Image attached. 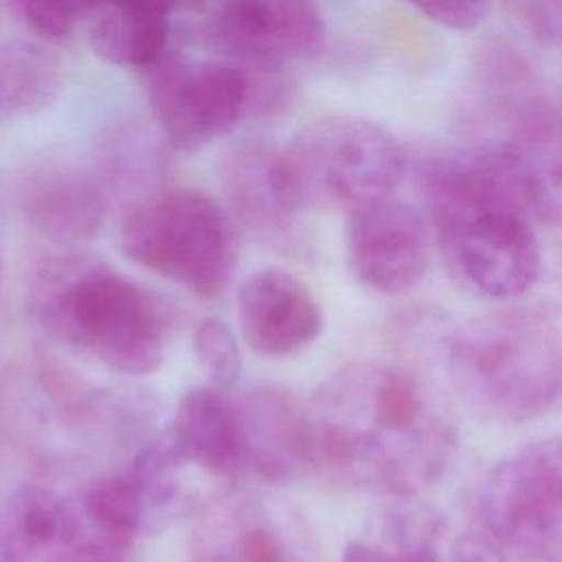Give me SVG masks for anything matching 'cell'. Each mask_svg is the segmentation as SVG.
<instances>
[{
    "instance_id": "cell-1",
    "label": "cell",
    "mask_w": 562,
    "mask_h": 562,
    "mask_svg": "<svg viewBox=\"0 0 562 562\" xmlns=\"http://www.w3.org/2000/svg\"><path fill=\"white\" fill-rule=\"evenodd\" d=\"M316 472L351 492L415 498L448 472L457 424L408 367L364 360L334 371L307 402Z\"/></svg>"
},
{
    "instance_id": "cell-2",
    "label": "cell",
    "mask_w": 562,
    "mask_h": 562,
    "mask_svg": "<svg viewBox=\"0 0 562 562\" xmlns=\"http://www.w3.org/2000/svg\"><path fill=\"white\" fill-rule=\"evenodd\" d=\"M419 178L443 261L465 288L503 303L536 290L544 252L503 147L432 158Z\"/></svg>"
},
{
    "instance_id": "cell-3",
    "label": "cell",
    "mask_w": 562,
    "mask_h": 562,
    "mask_svg": "<svg viewBox=\"0 0 562 562\" xmlns=\"http://www.w3.org/2000/svg\"><path fill=\"white\" fill-rule=\"evenodd\" d=\"M29 307L48 338L114 373L140 378L165 362L167 305L99 257L68 248L46 259L33 274Z\"/></svg>"
},
{
    "instance_id": "cell-4",
    "label": "cell",
    "mask_w": 562,
    "mask_h": 562,
    "mask_svg": "<svg viewBox=\"0 0 562 562\" xmlns=\"http://www.w3.org/2000/svg\"><path fill=\"white\" fill-rule=\"evenodd\" d=\"M147 408L70 369L33 362L0 378V426L42 472L112 470L151 435ZM94 476V472H92Z\"/></svg>"
},
{
    "instance_id": "cell-5",
    "label": "cell",
    "mask_w": 562,
    "mask_h": 562,
    "mask_svg": "<svg viewBox=\"0 0 562 562\" xmlns=\"http://www.w3.org/2000/svg\"><path fill=\"white\" fill-rule=\"evenodd\" d=\"M459 395L501 424H531L562 406V331L544 310L507 305L457 327L446 345Z\"/></svg>"
},
{
    "instance_id": "cell-6",
    "label": "cell",
    "mask_w": 562,
    "mask_h": 562,
    "mask_svg": "<svg viewBox=\"0 0 562 562\" xmlns=\"http://www.w3.org/2000/svg\"><path fill=\"white\" fill-rule=\"evenodd\" d=\"M465 540L487 562H562V437L531 439L470 487Z\"/></svg>"
},
{
    "instance_id": "cell-7",
    "label": "cell",
    "mask_w": 562,
    "mask_h": 562,
    "mask_svg": "<svg viewBox=\"0 0 562 562\" xmlns=\"http://www.w3.org/2000/svg\"><path fill=\"white\" fill-rule=\"evenodd\" d=\"M136 266L198 299L220 296L237 266L235 220L213 195L191 187H162L134 202L119 233Z\"/></svg>"
},
{
    "instance_id": "cell-8",
    "label": "cell",
    "mask_w": 562,
    "mask_h": 562,
    "mask_svg": "<svg viewBox=\"0 0 562 562\" xmlns=\"http://www.w3.org/2000/svg\"><path fill=\"white\" fill-rule=\"evenodd\" d=\"M281 156L307 211H351L395 195L406 169L404 151L393 134L358 116H329L312 123L281 149Z\"/></svg>"
},
{
    "instance_id": "cell-9",
    "label": "cell",
    "mask_w": 562,
    "mask_h": 562,
    "mask_svg": "<svg viewBox=\"0 0 562 562\" xmlns=\"http://www.w3.org/2000/svg\"><path fill=\"white\" fill-rule=\"evenodd\" d=\"M143 86L156 127L173 151L204 149L250 114V72L224 59L165 50L143 68Z\"/></svg>"
},
{
    "instance_id": "cell-10",
    "label": "cell",
    "mask_w": 562,
    "mask_h": 562,
    "mask_svg": "<svg viewBox=\"0 0 562 562\" xmlns=\"http://www.w3.org/2000/svg\"><path fill=\"white\" fill-rule=\"evenodd\" d=\"M189 562H321L307 516L272 492L226 490L195 518Z\"/></svg>"
},
{
    "instance_id": "cell-11",
    "label": "cell",
    "mask_w": 562,
    "mask_h": 562,
    "mask_svg": "<svg viewBox=\"0 0 562 562\" xmlns=\"http://www.w3.org/2000/svg\"><path fill=\"white\" fill-rule=\"evenodd\" d=\"M198 42L246 70H285L323 48L325 18L314 0H215Z\"/></svg>"
},
{
    "instance_id": "cell-12",
    "label": "cell",
    "mask_w": 562,
    "mask_h": 562,
    "mask_svg": "<svg viewBox=\"0 0 562 562\" xmlns=\"http://www.w3.org/2000/svg\"><path fill=\"white\" fill-rule=\"evenodd\" d=\"M430 222L417 206L386 195L347 211L345 255L353 279L384 296L411 292L426 274Z\"/></svg>"
},
{
    "instance_id": "cell-13",
    "label": "cell",
    "mask_w": 562,
    "mask_h": 562,
    "mask_svg": "<svg viewBox=\"0 0 562 562\" xmlns=\"http://www.w3.org/2000/svg\"><path fill=\"white\" fill-rule=\"evenodd\" d=\"M0 562H127L101 542L77 496L24 483L0 503Z\"/></svg>"
},
{
    "instance_id": "cell-14",
    "label": "cell",
    "mask_w": 562,
    "mask_h": 562,
    "mask_svg": "<svg viewBox=\"0 0 562 562\" xmlns=\"http://www.w3.org/2000/svg\"><path fill=\"white\" fill-rule=\"evenodd\" d=\"M220 182L228 213L252 237L285 252L301 248L307 209L290 180L281 149L255 140L233 147L222 158Z\"/></svg>"
},
{
    "instance_id": "cell-15",
    "label": "cell",
    "mask_w": 562,
    "mask_h": 562,
    "mask_svg": "<svg viewBox=\"0 0 562 562\" xmlns=\"http://www.w3.org/2000/svg\"><path fill=\"white\" fill-rule=\"evenodd\" d=\"M241 417V474L290 483L316 472L307 402L285 389L261 386L237 397Z\"/></svg>"
},
{
    "instance_id": "cell-16",
    "label": "cell",
    "mask_w": 562,
    "mask_h": 562,
    "mask_svg": "<svg viewBox=\"0 0 562 562\" xmlns=\"http://www.w3.org/2000/svg\"><path fill=\"white\" fill-rule=\"evenodd\" d=\"M241 342L257 356L285 358L314 345L325 316L314 292L283 268L250 272L237 290Z\"/></svg>"
},
{
    "instance_id": "cell-17",
    "label": "cell",
    "mask_w": 562,
    "mask_h": 562,
    "mask_svg": "<svg viewBox=\"0 0 562 562\" xmlns=\"http://www.w3.org/2000/svg\"><path fill=\"white\" fill-rule=\"evenodd\" d=\"M553 105L536 68L507 42L492 40L474 55L470 72L465 121L481 132L496 134L501 145L533 116Z\"/></svg>"
},
{
    "instance_id": "cell-18",
    "label": "cell",
    "mask_w": 562,
    "mask_h": 562,
    "mask_svg": "<svg viewBox=\"0 0 562 562\" xmlns=\"http://www.w3.org/2000/svg\"><path fill=\"white\" fill-rule=\"evenodd\" d=\"M108 195L97 171L50 162L26 178L22 213L50 244L77 248L101 233L108 217Z\"/></svg>"
},
{
    "instance_id": "cell-19",
    "label": "cell",
    "mask_w": 562,
    "mask_h": 562,
    "mask_svg": "<svg viewBox=\"0 0 562 562\" xmlns=\"http://www.w3.org/2000/svg\"><path fill=\"white\" fill-rule=\"evenodd\" d=\"M173 450L224 487L241 479V417L237 397L215 384L180 395L162 428Z\"/></svg>"
},
{
    "instance_id": "cell-20",
    "label": "cell",
    "mask_w": 562,
    "mask_h": 562,
    "mask_svg": "<svg viewBox=\"0 0 562 562\" xmlns=\"http://www.w3.org/2000/svg\"><path fill=\"white\" fill-rule=\"evenodd\" d=\"M443 520L426 503L415 498H391L351 538L340 562H443Z\"/></svg>"
},
{
    "instance_id": "cell-21",
    "label": "cell",
    "mask_w": 562,
    "mask_h": 562,
    "mask_svg": "<svg viewBox=\"0 0 562 562\" xmlns=\"http://www.w3.org/2000/svg\"><path fill=\"white\" fill-rule=\"evenodd\" d=\"M498 147L512 160L536 224L562 228V110L549 105Z\"/></svg>"
},
{
    "instance_id": "cell-22",
    "label": "cell",
    "mask_w": 562,
    "mask_h": 562,
    "mask_svg": "<svg viewBox=\"0 0 562 562\" xmlns=\"http://www.w3.org/2000/svg\"><path fill=\"white\" fill-rule=\"evenodd\" d=\"M77 498L92 533L123 555L149 533L147 501L127 461L90 476Z\"/></svg>"
},
{
    "instance_id": "cell-23",
    "label": "cell",
    "mask_w": 562,
    "mask_h": 562,
    "mask_svg": "<svg viewBox=\"0 0 562 562\" xmlns=\"http://www.w3.org/2000/svg\"><path fill=\"white\" fill-rule=\"evenodd\" d=\"M171 145L162 132L147 130L140 123L121 125L112 130L99 149L97 176L105 184L108 193L132 198V204L140 198L162 189L160 182L169 169Z\"/></svg>"
},
{
    "instance_id": "cell-24",
    "label": "cell",
    "mask_w": 562,
    "mask_h": 562,
    "mask_svg": "<svg viewBox=\"0 0 562 562\" xmlns=\"http://www.w3.org/2000/svg\"><path fill=\"white\" fill-rule=\"evenodd\" d=\"M86 20L90 48L112 66L143 70L169 50L167 18L140 13L116 2H97Z\"/></svg>"
},
{
    "instance_id": "cell-25",
    "label": "cell",
    "mask_w": 562,
    "mask_h": 562,
    "mask_svg": "<svg viewBox=\"0 0 562 562\" xmlns=\"http://www.w3.org/2000/svg\"><path fill=\"white\" fill-rule=\"evenodd\" d=\"M61 90L57 59L35 42H11L0 50V119L29 116Z\"/></svg>"
},
{
    "instance_id": "cell-26",
    "label": "cell",
    "mask_w": 562,
    "mask_h": 562,
    "mask_svg": "<svg viewBox=\"0 0 562 562\" xmlns=\"http://www.w3.org/2000/svg\"><path fill=\"white\" fill-rule=\"evenodd\" d=\"M191 351L198 367L215 386L228 389L241 369L237 334L222 318H202L191 334Z\"/></svg>"
},
{
    "instance_id": "cell-27",
    "label": "cell",
    "mask_w": 562,
    "mask_h": 562,
    "mask_svg": "<svg viewBox=\"0 0 562 562\" xmlns=\"http://www.w3.org/2000/svg\"><path fill=\"white\" fill-rule=\"evenodd\" d=\"M20 20L46 40H61L72 33L79 18H86L81 0H7Z\"/></svg>"
},
{
    "instance_id": "cell-28",
    "label": "cell",
    "mask_w": 562,
    "mask_h": 562,
    "mask_svg": "<svg viewBox=\"0 0 562 562\" xmlns=\"http://www.w3.org/2000/svg\"><path fill=\"white\" fill-rule=\"evenodd\" d=\"M512 20L540 46L562 48V0H503Z\"/></svg>"
},
{
    "instance_id": "cell-29",
    "label": "cell",
    "mask_w": 562,
    "mask_h": 562,
    "mask_svg": "<svg viewBox=\"0 0 562 562\" xmlns=\"http://www.w3.org/2000/svg\"><path fill=\"white\" fill-rule=\"evenodd\" d=\"M424 15H428L432 22L454 29V31H468L483 22L487 15L492 0H404Z\"/></svg>"
},
{
    "instance_id": "cell-30",
    "label": "cell",
    "mask_w": 562,
    "mask_h": 562,
    "mask_svg": "<svg viewBox=\"0 0 562 562\" xmlns=\"http://www.w3.org/2000/svg\"><path fill=\"white\" fill-rule=\"evenodd\" d=\"M0 283H2V250H0Z\"/></svg>"
}]
</instances>
